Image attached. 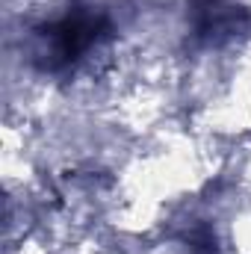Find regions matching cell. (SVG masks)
Listing matches in <instances>:
<instances>
[{
  "label": "cell",
  "instance_id": "obj_1",
  "mask_svg": "<svg viewBox=\"0 0 251 254\" xmlns=\"http://www.w3.org/2000/svg\"><path fill=\"white\" fill-rule=\"evenodd\" d=\"M104 30H110V24L95 15H68L63 21H57L54 27H48V33H45L51 42L48 68L68 65L71 60H77V54H83Z\"/></svg>",
  "mask_w": 251,
  "mask_h": 254
},
{
  "label": "cell",
  "instance_id": "obj_2",
  "mask_svg": "<svg viewBox=\"0 0 251 254\" xmlns=\"http://www.w3.org/2000/svg\"><path fill=\"white\" fill-rule=\"evenodd\" d=\"M189 21H192L198 42L216 45V42H225L228 36L240 33L243 24H251V15L243 6H234L225 0H192Z\"/></svg>",
  "mask_w": 251,
  "mask_h": 254
}]
</instances>
